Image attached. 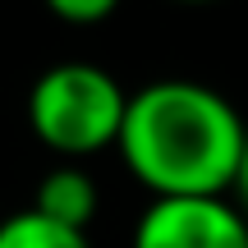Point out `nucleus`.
Segmentation results:
<instances>
[{"instance_id":"1","label":"nucleus","mask_w":248,"mask_h":248,"mask_svg":"<svg viewBox=\"0 0 248 248\" xmlns=\"http://www.w3.org/2000/svg\"><path fill=\"white\" fill-rule=\"evenodd\" d=\"M248 142L244 115L198 78H156L129 92L120 161L152 198L230 193Z\"/></svg>"},{"instance_id":"2","label":"nucleus","mask_w":248,"mask_h":248,"mask_svg":"<svg viewBox=\"0 0 248 248\" xmlns=\"http://www.w3.org/2000/svg\"><path fill=\"white\" fill-rule=\"evenodd\" d=\"M124 110H129V92L120 88V78L88 60H60L42 69L28 92L32 138L64 161H83L115 147Z\"/></svg>"},{"instance_id":"3","label":"nucleus","mask_w":248,"mask_h":248,"mask_svg":"<svg viewBox=\"0 0 248 248\" xmlns=\"http://www.w3.org/2000/svg\"><path fill=\"white\" fill-rule=\"evenodd\" d=\"M133 248H248V216L225 193L152 198L133 225Z\"/></svg>"},{"instance_id":"4","label":"nucleus","mask_w":248,"mask_h":248,"mask_svg":"<svg viewBox=\"0 0 248 248\" xmlns=\"http://www.w3.org/2000/svg\"><path fill=\"white\" fill-rule=\"evenodd\" d=\"M97 207H101L97 179H92L78 161H60V166H51L42 179H37L32 212H42L46 221H55V225H69V230L88 234Z\"/></svg>"},{"instance_id":"5","label":"nucleus","mask_w":248,"mask_h":248,"mask_svg":"<svg viewBox=\"0 0 248 248\" xmlns=\"http://www.w3.org/2000/svg\"><path fill=\"white\" fill-rule=\"evenodd\" d=\"M0 248H92L83 230H69V225L46 221L42 212H14L0 216Z\"/></svg>"},{"instance_id":"6","label":"nucleus","mask_w":248,"mask_h":248,"mask_svg":"<svg viewBox=\"0 0 248 248\" xmlns=\"http://www.w3.org/2000/svg\"><path fill=\"white\" fill-rule=\"evenodd\" d=\"M46 9H51L55 18H64V23H78V28H92L101 23V18H110L120 9V0H42Z\"/></svg>"},{"instance_id":"7","label":"nucleus","mask_w":248,"mask_h":248,"mask_svg":"<svg viewBox=\"0 0 248 248\" xmlns=\"http://www.w3.org/2000/svg\"><path fill=\"white\" fill-rule=\"evenodd\" d=\"M230 193H234V202H239V212L248 216V142H244V156H239V170H234Z\"/></svg>"},{"instance_id":"8","label":"nucleus","mask_w":248,"mask_h":248,"mask_svg":"<svg viewBox=\"0 0 248 248\" xmlns=\"http://www.w3.org/2000/svg\"><path fill=\"white\" fill-rule=\"evenodd\" d=\"M179 5H207V0H179Z\"/></svg>"}]
</instances>
